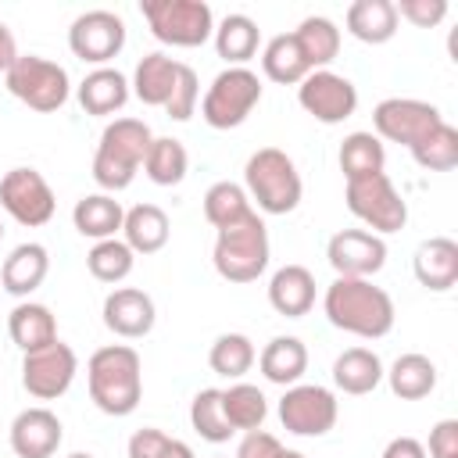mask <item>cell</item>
<instances>
[{
	"instance_id": "cell-47",
	"label": "cell",
	"mask_w": 458,
	"mask_h": 458,
	"mask_svg": "<svg viewBox=\"0 0 458 458\" xmlns=\"http://www.w3.org/2000/svg\"><path fill=\"white\" fill-rule=\"evenodd\" d=\"M383 458H426V444L415 437H394L383 447Z\"/></svg>"
},
{
	"instance_id": "cell-37",
	"label": "cell",
	"mask_w": 458,
	"mask_h": 458,
	"mask_svg": "<svg viewBox=\"0 0 458 458\" xmlns=\"http://www.w3.org/2000/svg\"><path fill=\"white\" fill-rule=\"evenodd\" d=\"M250 197L240 182H229V179H218L208 186L204 193V218L215 225V229H225V225H236L250 215Z\"/></svg>"
},
{
	"instance_id": "cell-9",
	"label": "cell",
	"mask_w": 458,
	"mask_h": 458,
	"mask_svg": "<svg viewBox=\"0 0 458 458\" xmlns=\"http://www.w3.org/2000/svg\"><path fill=\"white\" fill-rule=\"evenodd\" d=\"M258 100H261V79L250 68H222L200 100V118L211 129H236L247 122Z\"/></svg>"
},
{
	"instance_id": "cell-2",
	"label": "cell",
	"mask_w": 458,
	"mask_h": 458,
	"mask_svg": "<svg viewBox=\"0 0 458 458\" xmlns=\"http://www.w3.org/2000/svg\"><path fill=\"white\" fill-rule=\"evenodd\" d=\"M89 397L104 415H132L143 397V361L129 344L97 347L86 361Z\"/></svg>"
},
{
	"instance_id": "cell-34",
	"label": "cell",
	"mask_w": 458,
	"mask_h": 458,
	"mask_svg": "<svg viewBox=\"0 0 458 458\" xmlns=\"http://www.w3.org/2000/svg\"><path fill=\"white\" fill-rule=\"evenodd\" d=\"M383 165H386V147H383V140L376 132L358 129V132L344 136V143H340V172H344L347 182L376 175V172H383Z\"/></svg>"
},
{
	"instance_id": "cell-29",
	"label": "cell",
	"mask_w": 458,
	"mask_h": 458,
	"mask_svg": "<svg viewBox=\"0 0 458 458\" xmlns=\"http://www.w3.org/2000/svg\"><path fill=\"white\" fill-rule=\"evenodd\" d=\"M383 361L376 351L369 347H347L336 361H333V383L336 390L351 394V397H361V394H372L379 383H383Z\"/></svg>"
},
{
	"instance_id": "cell-15",
	"label": "cell",
	"mask_w": 458,
	"mask_h": 458,
	"mask_svg": "<svg viewBox=\"0 0 458 458\" xmlns=\"http://www.w3.org/2000/svg\"><path fill=\"white\" fill-rule=\"evenodd\" d=\"M79 372V358L64 340H54L39 351H29L21 358V386L36 401H54L61 397Z\"/></svg>"
},
{
	"instance_id": "cell-8",
	"label": "cell",
	"mask_w": 458,
	"mask_h": 458,
	"mask_svg": "<svg viewBox=\"0 0 458 458\" xmlns=\"http://www.w3.org/2000/svg\"><path fill=\"white\" fill-rule=\"evenodd\" d=\"M140 14L147 18L154 39L168 47H200L215 32V14L204 0H143Z\"/></svg>"
},
{
	"instance_id": "cell-14",
	"label": "cell",
	"mask_w": 458,
	"mask_h": 458,
	"mask_svg": "<svg viewBox=\"0 0 458 458\" xmlns=\"http://www.w3.org/2000/svg\"><path fill=\"white\" fill-rule=\"evenodd\" d=\"M297 104L322 125H340L358 107V89L347 75H336L329 68L308 72L297 86Z\"/></svg>"
},
{
	"instance_id": "cell-41",
	"label": "cell",
	"mask_w": 458,
	"mask_h": 458,
	"mask_svg": "<svg viewBox=\"0 0 458 458\" xmlns=\"http://www.w3.org/2000/svg\"><path fill=\"white\" fill-rule=\"evenodd\" d=\"M132 265H136V254H132L129 243L118 240V236L93 243L89 254H86V268H89V276L100 279V283H122V279L132 272Z\"/></svg>"
},
{
	"instance_id": "cell-7",
	"label": "cell",
	"mask_w": 458,
	"mask_h": 458,
	"mask_svg": "<svg viewBox=\"0 0 458 458\" xmlns=\"http://www.w3.org/2000/svg\"><path fill=\"white\" fill-rule=\"evenodd\" d=\"M347 211L369 225V233L386 236V233H401L408 225V204L397 193V186L390 182L386 172L365 175V179H351L344 190Z\"/></svg>"
},
{
	"instance_id": "cell-10",
	"label": "cell",
	"mask_w": 458,
	"mask_h": 458,
	"mask_svg": "<svg viewBox=\"0 0 458 458\" xmlns=\"http://www.w3.org/2000/svg\"><path fill=\"white\" fill-rule=\"evenodd\" d=\"M444 122L440 107L429 100H415V97H386L376 104L372 111V129L379 140L386 143H401V147H415L419 140H426L437 125Z\"/></svg>"
},
{
	"instance_id": "cell-46",
	"label": "cell",
	"mask_w": 458,
	"mask_h": 458,
	"mask_svg": "<svg viewBox=\"0 0 458 458\" xmlns=\"http://www.w3.org/2000/svg\"><path fill=\"white\" fill-rule=\"evenodd\" d=\"M279 451H283V444H279L272 433L250 429V433H243V440H240V447H236V458H276Z\"/></svg>"
},
{
	"instance_id": "cell-38",
	"label": "cell",
	"mask_w": 458,
	"mask_h": 458,
	"mask_svg": "<svg viewBox=\"0 0 458 458\" xmlns=\"http://www.w3.org/2000/svg\"><path fill=\"white\" fill-rule=\"evenodd\" d=\"M254 358H258V351H254V344H250L247 333H222V336L211 344V351H208L211 372H218V376H225V379L247 376L250 365H254Z\"/></svg>"
},
{
	"instance_id": "cell-48",
	"label": "cell",
	"mask_w": 458,
	"mask_h": 458,
	"mask_svg": "<svg viewBox=\"0 0 458 458\" xmlns=\"http://www.w3.org/2000/svg\"><path fill=\"white\" fill-rule=\"evenodd\" d=\"M18 61V43H14V36H11V29L0 21V75L11 68Z\"/></svg>"
},
{
	"instance_id": "cell-27",
	"label": "cell",
	"mask_w": 458,
	"mask_h": 458,
	"mask_svg": "<svg viewBox=\"0 0 458 458\" xmlns=\"http://www.w3.org/2000/svg\"><path fill=\"white\" fill-rule=\"evenodd\" d=\"M258 369L268 383L293 386L308 372V347L297 336H272L258 354Z\"/></svg>"
},
{
	"instance_id": "cell-18",
	"label": "cell",
	"mask_w": 458,
	"mask_h": 458,
	"mask_svg": "<svg viewBox=\"0 0 458 458\" xmlns=\"http://www.w3.org/2000/svg\"><path fill=\"white\" fill-rule=\"evenodd\" d=\"M154 318H157V308H154V297L147 290L118 286L104 297V326L122 340L147 336L154 329Z\"/></svg>"
},
{
	"instance_id": "cell-35",
	"label": "cell",
	"mask_w": 458,
	"mask_h": 458,
	"mask_svg": "<svg viewBox=\"0 0 458 458\" xmlns=\"http://www.w3.org/2000/svg\"><path fill=\"white\" fill-rule=\"evenodd\" d=\"M222 415L233 429H261V422L268 419V397L254 386V383H233L229 390H222Z\"/></svg>"
},
{
	"instance_id": "cell-4",
	"label": "cell",
	"mask_w": 458,
	"mask_h": 458,
	"mask_svg": "<svg viewBox=\"0 0 458 458\" xmlns=\"http://www.w3.org/2000/svg\"><path fill=\"white\" fill-rule=\"evenodd\" d=\"M243 190L265 215H290L301 204L304 182L293 157L279 147H261L243 165Z\"/></svg>"
},
{
	"instance_id": "cell-12",
	"label": "cell",
	"mask_w": 458,
	"mask_h": 458,
	"mask_svg": "<svg viewBox=\"0 0 458 458\" xmlns=\"http://www.w3.org/2000/svg\"><path fill=\"white\" fill-rule=\"evenodd\" d=\"M0 208L18 222V225H47L57 211V200H54V190L50 182L29 168V165H18L11 168L4 179H0Z\"/></svg>"
},
{
	"instance_id": "cell-3",
	"label": "cell",
	"mask_w": 458,
	"mask_h": 458,
	"mask_svg": "<svg viewBox=\"0 0 458 458\" xmlns=\"http://www.w3.org/2000/svg\"><path fill=\"white\" fill-rule=\"evenodd\" d=\"M154 143V132L147 122L140 118H114L104 125L100 132V143H97V154H93V182L104 190V193H118L125 186H132L147 150Z\"/></svg>"
},
{
	"instance_id": "cell-6",
	"label": "cell",
	"mask_w": 458,
	"mask_h": 458,
	"mask_svg": "<svg viewBox=\"0 0 458 458\" xmlns=\"http://www.w3.org/2000/svg\"><path fill=\"white\" fill-rule=\"evenodd\" d=\"M4 86L11 97H18L25 107H32L39 114L61 111L72 97L68 72L57 61L39 57V54H18V61L4 72Z\"/></svg>"
},
{
	"instance_id": "cell-25",
	"label": "cell",
	"mask_w": 458,
	"mask_h": 458,
	"mask_svg": "<svg viewBox=\"0 0 458 458\" xmlns=\"http://www.w3.org/2000/svg\"><path fill=\"white\" fill-rule=\"evenodd\" d=\"M72 222L82 236H89L93 243L100 240H114L122 233V222H125V208L111 197V193H86L75 200L72 208Z\"/></svg>"
},
{
	"instance_id": "cell-20",
	"label": "cell",
	"mask_w": 458,
	"mask_h": 458,
	"mask_svg": "<svg viewBox=\"0 0 458 458\" xmlns=\"http://www.w3.org/2000/svg\"><path fill=\"white\" fill-rule=\"evenodd\" d=\"M75 97H79V107H82L86 114L107 118V114H114V111H122V107L129 104L132 89H129V79H125L118 68L104 64V68L86 72V79L79 82Z\"/></svg>"
},
{
	"instance_id": "cell-52",
	"label": "cell",
	"mask_w": 458,
	"mask_h": 458,
	"mask_svg": "<svg viewBox=\"0 0 458 458\" xmlns=\"http://www.w3.org/2000/svg\"><path fill=\"white\" fill-rule=\"evenodd\" d=\"M0 240H4V222H0Z\"/></svg>"
},
{
	"instance_id": "cell-23",
	"label": "cell",
	"mask_w": 458,
	"mask_h": 458,
	"mask_svg": "<svg viewBox=\"0 0 458 458\" xmlns=\"http://www.w3.org/2000/svg\"><path fill=\"white\" fill-rule=\"evenodd\" d=\"M179 68H182V61H175V57H168V54H161V50L143 54L140 64H136V72H132L129 89H132L136 100H143L147 107H165L168 97H172V86H175V79H179Z\"/></svg>"
},
{
	"instance_id": "cell-1",
	"label": "cell",
	"mask_w": 458,
	"mask_h": 458,
	"mask_svg": "<svg viewBox=\"0 0 458 458\" xmlns=\"http://www.w3.org/2000/svg\"><path fill=\"white\" fill-rule=\"evenodd\" d=\"M322 311L336 329L361 336V340L386 336L394 329V318H397L394 301L383 286H376L372 279H344V276H336L326 286Z\"/></svg>"
},
{
	"instance_id": "cell-19",
	"label": "cell",
	"mask_w": 458,
	"mask_h": 458,
	"mask_svg": "<svg viewBox=\"0 0 458 458\" xmlns=\"http://www.w3.org/2000/svg\"><path fill=\"white\" fill-rule=\"evenodd\" d=\"M411 268H415V279L433 290V293H444L458 283V243L451 236H429L415 247V258H411Z\"/></svg>"
},
{
	"instance_id": "cell-16",
	"label": "cell",
	"mask_w": 458,
	"mask_h": 458,
	"mask_svg": "<svg viewBox=\"0 0 458 458\" xmlns=\"http://www.w3.org/2000/svg\"><path fill=\"white\" fill-rule=\"evenodd\" d=\"M326 258L344 279H372L386 265V243L369 229H340L329 236Z\"/></svg>"
},
{
	"instance_id": "cell-5",
	"label": "cell",
	"mask_w": 458,
	"mask_h": 458,
	"mask_svg": "<svg viewBox=\"0 0 458 458\" xmlns=\"http://www.w3.org/2000/svg\"><path fill=\"white\" fill-rule=\"evenodd\" d=\"M215 272L225 283H254L268 268V229L258 211H250L243 222L218 229L215 250H211Z\"/></svg>"
},
{
	"instance_id": "cell-13",
	"label": "cell",
	"mask_w": 458,
	"mask_h": 458,
	"mask_svg": "<svg viewBox=\"0 0 458 458\" xmlns=\"http://www.w3.org/2000/svg\"><path fill=\"white\" fill-rule=\"evenodd\" d=\"M68 47H72V54L79 61H86L93 68H104L125 47V21H122V14L104 11V7L82 11L72 21V29H68Z\"/></svg>"
},
{
	"instance_id": "cell-24",
	"label": "cell",
	"mask_w": 458,
	"mask_h": 458,
	"mask_svg": "<svg viewBox=\"0 0 458 458\" xmlns=\"http://www.w3.org/2000/svg\"><path fill=\"white\" fill-rule=\"evenodd\" d=\"M7 333H11L14 347L21 354H29V351H39V347H47V344L57 340V318H54V311L47 304L21 301L7 315Z\"/></svg>"
},
{
	"instance_id": "cell-39",
	"label": "cell",
	"mask_w": 458,
	"mask_h": 458,
	"mask_svg": "<svg viewBox=\"0 0 458 458\" xmlns=\"http://www.w3.org/2000/svg\"><path fill=\"white\" fill-rule=\"evenodd\" d=\"M190 426H193L197 437L208 440V444H225V440L236 433V429L225 422V415H222V390L204 386V390L193 394V401H190Z\"/></svg>"
},
{
	"instance_id": "cell-50",
	"label": "cell",
	"mask_w": 458,
	"mask_h": 458,
	"mask_svg": "<svg viewBox=\"0 0 458 458\" xmlns=\"http://www.w3.org/2000/svg\"><path fill=\"white\" fill-rule=\"evenodd\" d=\"M276 458H304V454H301V451H290V447H283Z\"/></svg>"
},
{
	"instance_id": "cell-26",
	"label": "cell",
	"mask_w": 458,
	"mask_h": 458,
	"mask_svg": "<svg viewBox=\"0 0 458 458\" xmlns=\"http://www.w3.org/2000/svg\"><path fill=\"white\" fill-rule=\"evenodd\" d=\"M215 50L218 57L229 64V68H247V61L258 54L261 47V29L250 14H225L218 25H215Z\"/></svg>"
},
{
	"instance_id": "cell-36",
	"label": "cell",
	"mask_w": 458,
	"mask_h": 458,
	"mask_svg": "<svg viewBox=\"0 0 458 458\" xmlns=\"http://www.w3.org/2000/svg\"><path fill=\"white\" fill-rule=\"evenodd\" d=\"M143 172L154 186H179L190 172V154L179 140L172 136H154L147 157H143Z\"/></svg>"
},
{
	"instance_id": "cell-49",
	"label": "cell",
	"mask_w": 458,
	"mask_h": 458,
	"mask_svg": "<svg viewBox=\"0 0 458 458\" xmlns=\"http://www.w3.org/2000/svg\"><path fill=\"white\" fill-rule=\"evenodd\" d=\"M161 458H197V454H193V447H190V444H186V440H175V437H172V440H168V447H165V454H161Z\"/></svg>"
},
{
	"instance_id": "cell-28",
	"label": "cell",
	"mask_w": 458,
	"mask_h": 458,
	"mask_svg": "<svg viewBox=\"0 0 458 458\" xmlns=\"http://www.w3.org/2000/svg\"><path fill=\"white\" fill-rule=\"evenodd\" d=\"M347 21V32L361 43H390L397 36V11H394V0H354L344 14Z\"/></svg>"
},
{
	"instance_id": "cell-22",
	"label": "cell",
	"mask_w": 458,
	"mask_h": 458,
	"mask_svg": "<svg viewBox=\"0 0 458 458\" xmlns=\"http://www.w3.org/2000/svg\"><path fill=\"white\" fill-rule=\"evenodd\" d=\"M268 304L286 315V318H301L315 308V276L304 265H283L272 272L268 279Z\"/></svg>"
},
{
	"instance_id": "cell-51",
	"label": "cell",
	"mask_w": 458,
	"mask_h": 458,
	"mask_svg": "<svg viewBox=\"0 0 458 458\" xmlns=\"http://www.w3.org/2000/svg\"><path fill=\"white\" fill-rule=\"evenodd\" d=\"M68 458H93V454H89V451H72Z\"/></svg>"
},
{
	"instance_id": "cell-32",
	"label": "cell",
	"mask_w": 458,
	"mask_h": 458,
	"mask_svg": "<svg viewBox=\"0 0 458 458\" xmlns=\"http://www.w3.org/2000/svg\"><path fill=\"white\" fill-rule=\"evenodd\" d=\"M293 39H297V47H301V54H304V61H308L311 72L326 68V64L340 54V29H336V21L326 18V14H308V18L293 29Z\"/></svg>"
},
{
	"instance_id": "cell-42",
	"label": "cell",
	"mask_w": 458,
	"mask_h": 458,
	"mask_svg": "<svg viewBox=\"0 0 458 458\" xmlns=\"http://www.w3.org/2000/svg\"><path fill=\"white\" fill-rule=\"evenodd\" d=\"M197 100H200V79H197V72L190 64H182L179 68V79L172 86V97L165 104V114L172 122H190L193 111H197Z\"/></svg>"
},
{
	"instance_id": "cell-33",
	"label": "cell",
	"mask_w": 458,
	"mask_h": 458,
	"mask_svg": "<svg viewBox=\"0 0 458 458\" xmlns=\"http://www.w3.org/2000/svg\"><path fill=\"white\" fill-rule=\"evenodd\" d=\"M261 72H265V79H272L279 86H301V79L311 68H308L304 54H301L293 32H279V36H272L265 43V50H261Z\"/></svg>"
},
{
	"instance_id": "cell-21",
	"label": "cell",
	"mask_w": 458,
	"mask_h": 458,
	"mask_svg": "<svg viewBox=\"0 0 458 458\" xmlns=\"http://www.w3.org/2000/svg\"><path fill=\"white\" fill-rule=\"evenodd\" d=\"M50 272V254L43 243H18L4 265H0V286L11 293V297H29L32 290L43 286Z\"/></svg>"
},
{
	"instance_id": "cell-30",
	"label": "cell",
	"mask_w": 458,
	"mask_h": 458,
	"mask_svg": "<svg viewBox=\"0 0 458 458\" xmlns=\"http://www.w3.org/2000/svg\"><path fill=\"white\" fill-rule=\"evenodd\" d=\"M168 215L165 208L157 204H136L125 211V222H122V236L129 243L132 254H157L165 243H168Z\"/></svg>"
},
{
	"instance_id": "cell-45",
	"label": "cell",
	"mask_w": 458,
	"mask_h": 458,
	"mask_svg": "<svg viewBox=\"0 0 458 458\" xmlns=\"http://www.w3.org/2000/svg\"><path fill=\"white\" fill-rule=\"evenodd\" d=\"M168 440H172L168 433H161L154 426H143V429H136L129 437V458H161Z\"/></svg>"
},
{
	"instance_id": "cell-44",
	"label": "cell",
	"mask_w": 458,
	"mask_h": 458,
	"mask_svg": "<svg viewBox=\"0 0 458 458\" xmlns=\"http://www.w3.org/2000/svg\"><path fill=\"white\" fill-rule=\"evenodd\" d=\"M426 458H458V419H440L429 429Z\"/></svg>"
},
{
	"instance_id": "cell-40",
	"label": "cell",
	"mask_w": 458,
	"mask_h": 458,
	"mask_svg": "<svg viewBox=\"0 0 458 458\" xmlns=\"http://www.w3.org/2000/svg\"><path fill=\"white\" fill-rule=\"evenodd\" d=\"M411 157L426 172H451L458 165V129L451 122H440L426 140L411 147Z\"/></svg>"
},
{
	"instance_id": "cell-43",
	"label": "cell",
	"mask_w": 458,
	"mask_h": 458,
	"mask_svg": "<svg viewBox=\"0 0 458 458\" xmlns=\"http://www.w3.org/2000/svg\"><path fill=\"white\" fill-rule=\"evenodd\" d=\"M394 11H397V18H408L419 29H433L444 21L447 0H401V4H394Z\"/></svg>"
},
{
	"instance_id": "cell-17",
	"label": "cell",
	"mask_w": 458,
	"mask_h": 458,
	"mask_svg": "<svg viewBox=\"0 0 458 458\" xmlns=\"http://www.w3.org/2000/svg\"><path fill=\"white\" fill-rule=\"evenodd\" d=\"M7 440L18 458H54L64 440V426L50 408L36 404V408H25L14 415Z\"/></svg>"
},
{
	"instance_id": "cell-11",
	"label": "cell",
	"mask_w": 458,
	"mask_h": 458,
	"mask_svg": "<svg viewBox=\"0 0 458 458\" xmlns=\"http://www.w3.org/2000/svg\"><path fill=\"white\" fill-rule=\"evenodd\" d=\"M336 394L318 383H293L279 397V422L293 437H326L336 426Z\"/></svg>"
},
{
	"instance_id": "cell-31",
	"label": "cell",
	"mask_w": 458,
	"mask_h": 458,
	"mask_svg": "<svg viewBox=\"0 0 458 458\" xmlns=\"http://www.w3.org/2000/svg\"><path fill=\"white\" fill-rule=\"evenodd\" d=\"M383 376H386L394 397H401V401H422L437 390V365L419 351L401 354Z\"/></svg>"
}]
</instances>
